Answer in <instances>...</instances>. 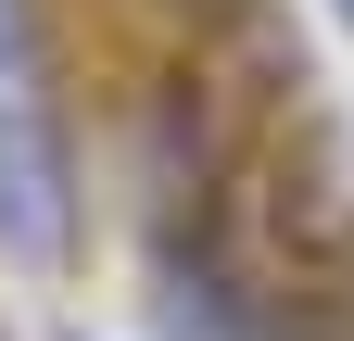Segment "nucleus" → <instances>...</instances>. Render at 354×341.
I'll return each instance as SVG.
<instances>
[{"mask_svg":"<svg viewBox=\"0 0 354 341\" xmlns=\"http://www.w3.org/2000/svg\"><path fill=\"white\" fill-rule=\"evenodd\" d=\"M0 240L64 253V152L38 139V114H0Z\"/></svg>","mask_w":354,"mask_h":341,"instance_id":"1","label":"nucleus"},{"mask_svg":"<svg viewBox=\"0 0 354 341\" xmlns=\"http://www.w3.org/2000/svg\"><path fill=\"white\" fill-rule=\"evenodd\" d=\"M26 89H38V51H26V13L0 0V114H26Z\"/></svg>","mask_w":354,"mask_h":341,"instance_id":"2","label":"nucleus"}]
</instances>
